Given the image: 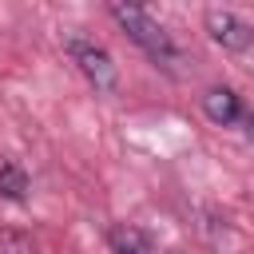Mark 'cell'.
I'll use <instances>...</instances> for the list:
<instances>
[{
	"instance_id": "cell-6",
	"label": "cell",
	"mask_w": 254,
	"mask_h": 254,
	"mask_svg": "<svg viewBox=\"0 0 254 254\" xmlns=\"http://www.w3.org/2000/svg\"><path fill=\"white\" fill-rule=\"evenodd\" d=\"M0 194L4 198H24L28 194V175L16 163H0Z\"/></svg>"
},
{
	"instance_id": "cell-1",
	"label": "cell",
	"mask_w": 254,
	"mask_h": 254,
	"mask_svg": "<svg viewBox=\"0 0 254 254\" xmlns=\"http://www.w3.org/2000/svg\"><path fill=\"white\" fill-rule=\"evenodd\" d=\"M111 16L119 20V28L151 56V60H159V64H171L179 52H175V40L167 36V28L155 20V16H147L143 8H131V4H111Z\"/></svg>"
},
{
	"instance_id": "cell-5",
	"label": "cell",
	"mask_w": 254,
	"mask_h": 254,
	"mask_svg": "<svg viewBox=\"0 0 254 254\" xmlns=\"http://www.w3.org/2000/svg\"><path fill=\"white\" fill-rule=\"evenodd\" d=\"M111 250L115 254H155V246H151V238L139 230V226H127V222H119V226H111Z\"/></svg>"
},
{
	"instance_id": "cell-2",
	"label": "cell",
	"mask_w": 254,
	"mask_h": 254,
	"mask_svg": "<svg viewBox=\"0 0 254 254\" xmlns=\"http://www.w3.org/2000/svg\"><path fill=\"white\" fill-rule=\"evenodd\" d=\"M64 48H67V56L79 64V71H83L99 91H111V87H115V64H111V56H107L95 40H87V36H79V32H67V36H64Z\"/></svg>"
},
{
	"instance_id": "cell-4",
	"label": "cell",
	"mask_w": 254,
	"mask_h": 254,
	"mask_svg": "<svg viewBox=\"0 0 254 254\" xmlns=\"http://www.w3.org/2000/svg\"><path fill=\"white\" fill-rule=\"evenodd\" d=\"M202 111L214 119V123H238L242 119V103H238V95L230 91V87H210L206 95H202Z\"/></svg>"
},
{
	"instance_id": "cell-7",
	"label": "cell",
	"mask_w": 254,
	"mask_h": 254,
	"mask_svg": "<svg viewBox=\"0 0 254 254\" xmlns=\"http://www.w3.org/2000/svg\"><path fill=\"white\" fill-rule=\"evenodd\" d=\"M246 131H250V139H254V115H250V119H246Z\"/></svg>"
},
{
	"instance_id": "cell-3",
	"label": "cell",
	"mask_w": 254,
	"mask_h": 254,
	"mask_svg": "<svg viewBox=\"0 0 254 254\" xmlns=\"http://www.w3.org/2000/svg\"><path fill=\"white\" fill-rule=\"evenodd\" d=\"M206 32H210V40L222 44L226 52H246V48L254 44V28H250L242 16L226 12V8H210V12H206Z\"/></svg>"
}]
</instances>
